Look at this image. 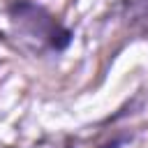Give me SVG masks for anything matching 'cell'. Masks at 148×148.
Returning a JSON list of instances; mask_svg holds the SVG:
<instances>
[{
    "instance_id": "cell-1",
    "label": "cell",
    "mask_w": 148,
    "mask_h": 148,
    "mask_svg": "<svg viewBox=\"0 0 148 148\" xmlns=\"http://www.w3.org/2000/svg\"><path fill=\"white\" fill-rule=\"evenodd\" d=\"M5 16L14 35L39 51L65 53L74 42V32L35 0H9L5 5Z\"/></svg>"
},
{
    "instance_id": "cell-2",
    "label": "cell",
    "mask_w": 148,
    "mask_h": 148,
    "mask_svg": "<svg viewBox=\"0 0 148 148\" xmlns=\"http://www.w3.org/2000/svg\"><path fill=\"white\" fill-rule=\"evenodd\" d=\"M123 18L132 32L148 39V0H125L123 2Z\"/></svg>"
},
{
    "instance_id": "cell-3",
    "label": "cell",
    "mask_w": 148,
    "mask_h": 148,
    "mask_svg": "<svg viewBox=\"0 0 148 148\" xmlns=\"http://www.w3.org/2000/svg\"><path fill=\"white\" fill-rule=\"evenodd\" d=\"M132 141V136L130 134H118V136H113V139H109V141H104L102 146H97V148H123L125 143H130Z\"/></svg>"
}]
</instances>
